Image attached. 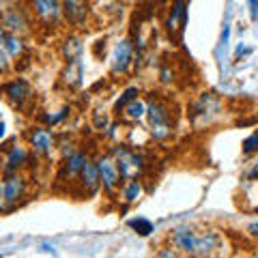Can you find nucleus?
Returning a JSON list of instances; mask_svg holds the SVG:
<instances>
[{"instance_id":"b1692460","label":"nucleus","mask_w":258,"mask_h":258,"mask_svg":"<svg viewBox=\"0 0 258 258\" xmlns=\"http://www.w3.org/2000/svg\"><path fill=\"white\" fill-rule=\"evenodd\" d=\"M256 151H258V132H254L243 142V153H245V155H252V153H256Z\"/></svg>"},{"instance_id":"2eb2a0df","label":"nucleus","mask_w":258,"mask_h":258,"mask_svg":"<svg viewBox=\"0 0 258 258\" xmlns=\"http://www.w3.org/2000/svg\"><path fill=\"white\" fill-rule=\"evenodd\" d=\"M80 185L86 196H93V194L99 189V172H97V166L93 159H86L82 166V172H80Z\"/></svg>"},{"instance_id":"6ab92c4d","label":"nucleus","mask_w":258,"mask_h":258,"mask_svg":"<svg viewBox=\"0 0 258 258\" xmlns=\"http://www.w3.org/2000/svg\"><path fill=\"white\" fill-rule=\"evenodd\" d=\"M120 114H123L127 120H140L142 116H147V106H144V101L136 99L132 103H127V106L120 110Z\"/></svg>"},{"instance_id":"f8f14e48","label":"nucleus","mask_w":258,"mask_h":258,"mask_svg":"<svg viewBox=\"0 0 258 258\" xmlns=\"http://www.w3.org/2000/svg\"><path fill=\"white\" fill-rule=\"evenodd\" d=\"M62 13L67 22L76 28H82L88 18V5L86 3H78V0H69V3H62Z\"/></svg>"},{"instance_id":"a211bd4d","label":"nucleus","mask_w":258,"mask_h":258,"mask_svg":"<svg viewBox=\"0 0 258 258\" xmlns=\"http://www.w3.org/2000/svg\"><path fill=\"white\" fill-rule=\"evenodd\" d=\"M62 54H64V58H67V62L78 60L80 54H82V41H80L78 37H67L64 39V45H62Z\"/></svg>"},{"instance_id":"c756f323","label":"nucleus","mask_w":258,"mask_h":258,"mask_svg":"<svg viewBox=\"0 0 258 258\" xmlns=\"http://www.w3.org/2000/svg\"><path fill=\"white\" fill-rule=\"evenodd\" d=\"M247 258H258V252H254L252 256H247Z\"/></svg>"},{"instance_id":"39448f33","label":"nucleus","mask_w":258,"mask_h":258,"mask_svg":"<svg viewBox=\"0 0 258 258\" xmlns=\"http://www.w3.org/2000/svg\"><path fill=\"white\" fill-rule=\"evenodd\" d=\"M26 179L22 174H11L5 176L0 183V211H11L18 207L20 200L26 196Z\"/></svg>"},{"instance_id":"ddd939ff","label":"nucleus","mask_w":258,"mask_h":258,"mask_svg":"<svg viewBox=\"0 0 258 258\" xmlns=\"http://www.w3.org/2000/svg\"><path fill=\"white\" fill-rule=\"evenodd\" d=\"M28 161V153L24 147H11L9 153H7V157L3 161V174L5 176H11V174H18L20 168H24V164Z\"/></svg>"},{"instance_id":"4468645a","label":"nucleus","mask_w":258,"mask_h":258,"mask_svg":"<svg viewBox=\"0 0 258 258\" xmlns=\"http://www.w3.org/2000/svg\"><path fill=\"white\" fill-rule=\"evenodd\" d=\"M32 13L37 18H41L47 26H52V22H58L60 20V13H62V7L58 3H52V0H37L32 3Z\"/></svg>"},{"instance_id":"7c9ffc66","label":"nucleus","mask_w":258,"mask_h":258,"mask_svg":"<svg viewBox=\"0 0 258 258\" xmlns=\"http://www.w3.org/2000/svg\"><path fill=\"white\" fill-rule=\"evenodd\" d=\"M3 32H5V30H3V24H0V35H3Z\"/></svg>"},{"instance_id":"2f4dec72","label":"nucleus","mask_w":258,"mask_h":258,"mask_svg":"<svg viewBox=\"0 0 258 258\" xmlns=\"http://www.w3.org/2000/svg\"><path fill=\"white\" fill-rule=\"evenodd\" d=\"M0 164H3V161H0Z\"/></svg>"},{"instance_id":"9d476101","label":"nucleus","mask_w":258,"mask_h":258,"mask_svg":"<svg viewBox=\"0 0 258 258\" xmlns=\"http://www.w3.org/2000/svg\"><path fill=\"white\" fill-rule=\"evenodd\" d=\"M28 144L37 155H50L54 149V136L45 127H32L28 132Z\"/></svg>"},{"instance_id":"5701e85b","label":"nucleus","mask_w":258,"mask_h":258,"mask_svg":"<svg viewBox=\"0 0 258 258\" xmlns=\"http://www.w3.org/2000/svg\"><path fill=\"white\" fill-rule=\"evenodd\" d=\"M93 123L97 129H106L108 127V114L106 110H95L93 112Z\"/></svg>"},{"instance_id":"c85d7f7f","label":"nucleus","mask_w":258,"mask_h":258,"mask_svg":"<svg viewBox=\"0 0 258 258\" xmlns=\"http://www.w3.org/2000/svg\"><path fill=\"white\" fill-rule=\"evenodd\" d=\"M0 138H5V123L0 120Z\"/></svg>"},{"instance_id":"1a4fd4ad","label":"nucleus","mask_w":258,"mask_h":258,"mask_svg":"<svg viewBox=\"0 0 258 258\" xmlns=\"http://www.w3.org/2000/svg\"><path fill=\"white\" fill-rule=\"evenodd\" d=\"M132 58H134V43L129 39H120L114 47V54H112V74L114 76L127 74Z\"/></svg>"},{"instance_id":"412c9836","label":"nucleus","mask_w":258,"mask_h":258,"mask_svg":"<svg viewBox=\"0 0 258 258\" xmlns=\"http://www.w3.org/2000/svg\"><path fill=\"white\" fill-rule=\"evenodd\" d=\"M136 95H140V88L132 86V88H127V91L118 97V101L114 103V112H116V114H120V110H123V108L127 106V103H132V101L138 99V97H136Z\"/></svg>"},{"instance_id":"a878e982","label":"nucleus","mask_w":258,"mask_h":258,"mask_svg":"<svg viewBox=\"0 0 258 258\" xmlns=\"http://www.w3.org/2000/svg\"><path fill=\"white\" fill-rule=\"evenodd\" d=\"M11 67V60H9V56H7V52L0 47V74H5L7 69Z\"/></svg>"},{"instance_id":"0eeeda50","label":"nucleus","mask_w":258,"mask_h":258,"mask_svg":"<svg viewBox=\"0 0 258 258\" xmlns=\"http://www.w3.org/2000/svg\"><path fill=\"white\" fill-rule=\"evenodd\" d=\"M0 24H3L5 32H11V35H18V37L30 30L28 13L22 5H11L9 9H5L3 15H0Z\"/></svg>"},{"instance_id":"cd10ccee","label":"nucleus","mask_w":258,"mask_h":258,"mask_svg":"<svg viewBox=\"0 0 258 258\" xmlns=\"http://www.w3.org/2000/svg\"><path fill=\"white\" fill-rule=\"evenodd\" d=\"M249 232H252V235H256V237H258V224H252V226H249Z\"/></svg>"},{"instance_id":"dca6fc26","label":"nucleus","mask_w":258,"mask_h":258,"mask_svg":"<svg viewBox=\"0 0 258 258\" xmlns=\"http://www.w3.org/2000/svg\"><path fill=\"white\" fill-rule=\"evenodd\" d=\"M0 47L7 52V56H20L24 52V41H22V37L18 35H11V32H3L0 35Z\"/></svg>"},{"instance_id":"aec40b11","label":"nucleus","mask_w":258,"mask_h":258,"mask_svg":"<svg viewBox=\"0 0 258 258\" xmlns=\"http://www.w3.org/2000/svg\"><path fill=\"white\" fill-rule=\"evenodd\" d=\"M142 194V183L140 181H129L123 187V200L125 203H136Z\"/></svg>"},{"instance_id":"423d86ee","label":"nucleus","mask_w":258,"mask_h":258,"mask_svg":"<svg viewBox=\"0 0 258 258\" xmlns=\"http://www.w3.org/2000/svg\"><path fill=\"white\" fill-rule=\"evenodd\" d=\"M95 166H97V172H99V183L103 185V189H106L108 194H112V191H114L118 185H120V181H123L116 159L112 157L110 153H106V155H99V157H97Z\"/></svg>"},{"instance_id":"bb28decb","label":"nucleus","mask_w":258,"mask_h":258,"mask_svg":"<svg viewBox=\"0 0 258 258\" xmlns=\"http://www.w3.org/2000/svg\"><path fill=\"white\" fill-rule=\"evenodd\" d=\"M247 176H249V179H256V176H258V161H256V166L252 168V172H249Z\"/></svg>"},{"instance_id":"7ed1b4c3","label":"nucleus","mask_w":258,"mask_h":258,"mask_svg":"<svg viewBox=\"0 0 258 258\" xmlns=\"http://www.w3.org/2000/svg\"><path fill=\"white\" fill-rule=\"evenodd\" d=\"M147 116H149V127L155 140H166L172 136L174 127V116L166 101L161 99H151L147 106Z\"/></svg>"},{"instance_id":"393cba45","label":"nucleus","mask_w":258,"mask_h":258,"mask_svg":"<svg viewBox=\"0 0 258 258\" xmlns=\"http://www.w3.org/2000/svg\"><path fill=\"white\" fill-rule=\"evenodd\" d=\"M157 258H187V256H183L179 249H174L170 245V247H161L159 252H157Z\"/></svg>"},{"instance_id":"20e7f679","label":"nucleus","mask_w":258,"mask_h":258,"mask_svg":"<svg viewBox=\"0 0 258 258\" xmlns=\"http://www.w3.org/2000/svg\"><path fill=\"white\" fill-rule=\"evenodd\" d=\"M222 112V101L213 93H203L189 106V120L196 127L211 125V120Z\"/></svg>"},{"instance_id":"f3484780","label":"nucleus","mask_w":258,"mask_h":258,"mask_svg":"<svg viewBox=\"0 0 258 258\" xmlns=\"http://www.w3.org/2000/svg\"><path fill=\"white\" fill-rule=\"evenodd\" d=\"M62 82L69 88L82 84V60L78 58V60L67 62V69H64V74H62Z\"/></svg>"},{"instance_id":"f257e3e1","label":"nucleus","mask_w":258,"mask_h":258,"mask_svg":"<svg viewBox=\"0 0 258 258\" xmlns=\"http://www.w3.org/2000/svg\"><path fill=\"white\" fill-rule=\"evenodd\" d=\"M170 243L187 258H209L213 256L222 245V237L215 230H198L194 226H176L170 230Z\"/></svg>"},{"instance_id":"4be33fe9","label":"nucleus","mask_w":258,"mask_h":258,"mask_svg":"<svg viewBox=\"0 0 258 258\" xmlns=\"http://www.w3.org/2000/svg\"><path fill=\"white\" fill-rule=\"evenodd\" d=\"M129 226L138 232V235H142V237H147V235H151L153 232V224L149 222V220H142V217H138V220H132L129 222Z\"/></svg>"},{"instance_id":"9b49d317","label":"nucleus","mask_w":258,"mask_h":258,"mask_svg":"<svg viewBox=\"0 0 258 258\" xmlns=\"http://www.w3.org/2000/svg\"><path fill=\"white\" fill-rule=\"evenodd\" d=\"M185 24H187V5L185 3H174L170 7V15L166 20V28L170 37H179L183 35Z\"/></svg>"},{"instance_id":"6e6552de","label":"nucleus","mask_w":258,"mask_h":258,"mask_svg":"<svg viewBox=\"0 0 258 258\" xmlns=\"http://www.w3.org/2000/svg\"><path fill=\"white\" fill-rule=\"evenodd\" d=\"M3 91L7 95V99L20 110L26 108V103L32 101V97H35V88H32V84L24 78H18V80H13V82L5 84Z\"/></svg>"},{"instance_id":"f03ea898","label":"nucleus","mask_w":258,"mask_h":258,"mask_svg":"<svg viewBox=\"0 0 258 258\" xmlns=\"http://www.w3.org/2000/svg\"><path fill=\"white\" fill-rule=\"evenodd\" d=\"M110 155L116 159L120 176L127 179V181H138L142 176V172L147 170V157H144L142 153H138L136 149L125 147V144H118V147H114Z\"/></svg>"}]
</instances>
